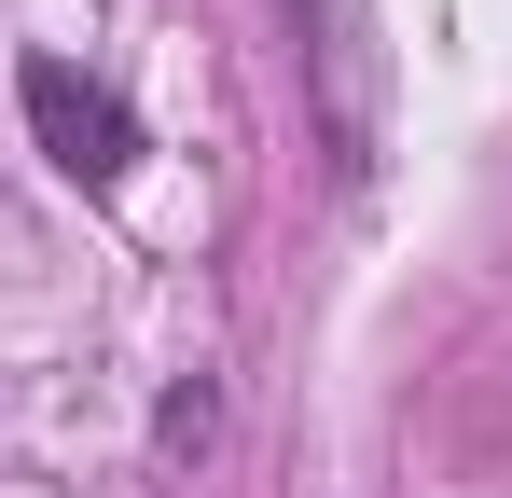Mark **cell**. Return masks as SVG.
Masks as SVG:
<instances>
[{
  "label": "cell",
  "instance_id": "obj_3",
  "mask_svg": "<svg viewBox=\"0 0 512 498\" xmlns=\"http://www.w3.org/2000/svg\"><path fill=\"white\" fill-rule=\"evenodd\" d=\"M208 429H222V402H208V388H167V415H153V443H167V457H194Z\"/></svg>",
  "mask_w": 512,
  "mask_h": 498
},
{
  "label": "cell",
  "instance_id": "obj_2",
  "mask_svg": "<svg viewBox=\"0 0 512 498\" xmlns=\"http://www.w3.org/2000/svg\"><path fill=\"white\" fill-rule=\"evenodd\" d=\"M319 70H333V166L360 180L374 166V28H360V0H319Z\"/></svg>",
  "mask_w": 512,
  "mask_h": 498
},
{
  "label": "cell",
  "instance_id": "obj_1",
  "mask_svg": "<svg viewBox=\"0 0 512 498\" xmlns=\"http://www.w3.org/2000/svg\"><path fill=\"white\" fill-rule=\"evenodd\" d=\"M14 97H28V139L70 166L84 194H111V180L139 166V125H125V97H111V83H84L70 56H28V83H14Z\"/></svg>",
  "mask_w": 512,
  "mask_h": 498
}]
</instances>
